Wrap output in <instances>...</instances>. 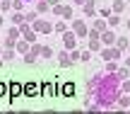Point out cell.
I'll return each instance as SVG.
<instances>
[{
  "mask_svg": "<svg viewBox=\"0 0 130 114\" xmlns=\"http://www.w3.org/2000/svg\"><path fill=\"white\" fill-rule=\"evenodd\" d=\"M22 19H24V17H22V15H19V12H14V15H12V22H14V24H19V22H22Z\"/></svg>",
  "mask_w": 130,
  "mask_h": 114,
  "instance_id": "26",
  "label": "cell"
},
{
  "mask_svg": "<svg viewBox=\"0 0 130 114\" xmlns=\"http://www.w3.org/2000/svg\"><path fill=\"white\" fill-rule=\"evenodd\" d=\"M106 68H108V73H116V71H118V68H116V61H108Z\"/></svg>",
  "mask_w": 130,
  "mask_h": 114,
  "instance_id": "24",
  "label": "cell"
},
{
  "mask_svg": "<svg viewBox=\"0 0 130 114\" xmlns=\"http://www.w3.org/2000/svg\"><path fill=\"white\" fill-rule=\"evenodd\" d=\"M0 24H3V17H0Z\"/></svg>",
  "mask_w": 130,
  "mask_h": 114,
  "instance_id": "34",
  "label": "cell"
},
{
  "mask_svg": "<svg viewBox=\"0 0 130 114\" xmlns=\"http://www.w3.org/2000/svg\"><path fill=\"white\" fill-rule=\"evenodd\" d=\"M118 49H121V51H123V49H128V39H118Z\"/></svg>",
  "mask_w": 130,
  "mask_h": 114,
  "instance_id": "23",
  "label": "cell"
},
{
  "mask_svg": "<svg viewBox=\"0 0 130 114\" xmlns=\"http://www.w3.org/2000/svg\"><path fill=\"white\" fill-rule=\"evenodd\" d=\"M12 7V0H0V10H10Z\"/></svg>",
  "mask_w": 130,
  "mask_h": 114,
  "instance_id": "16",
  "label": "cell"
},
{
  "mask_svg": "<svg viewBox=\"0 0 130 114\" xmlns=\"http://www.w3.org/2000/svg\"><path fill=\"white\" fill-rule=\"evenodd\" d=\"M51 53H53V51H51V49H48V46H41V56H43V58H48V56H51Z\"/></svg>",
  "mask_w": 130,
  "mask_h": 114,
  "instance_id": "20",
  "label": "cell"
},
{
  "mask_svg": "<svg viewBox=\"0 0 130 114\" xmlns=\"http://www.w3.org/2000/svg\"><path fill=\"white\" fill-rule=\"evenodd\" d=\"M12 7L14 10H22L24 7V0H12Z\"/></svg>",
  "mask_w": 130,
  "mask_h": 114,
  "instance_id": "19",
  "label": "cell"
},
{
  "mask_svg": "<svg viewBox=\"0 0 130 114\" xmlns=\"http://www.w3.org/2000/svg\"><path fill=\"white\" fill-rule=\"evenodd\" d=\"M53 12L60 15V17H65V19L72 17V7H70V5H53Z\"/></svg>",
  "mask_w": 130,
  "mask_h": 114,
  "instance_id": "2",
  "label": "cell"
},
{
  "mask_svg": "<svg viewBox=\"0 0 130 114\" xmlns=\"http://www.w3.org/2000/svg\"><path fill=\"white\" fill-rule=\"evenodd\" d=\"M48 10V0H43V3H39V12H46Z\"/></svg>",
  "mask_w": 130,
  "mask_h": 114,
  "instance_id": "21",
  "label": "cell"
},
{
  "mask_svg": "<svg viewBox=\"0 0 130 114\" xmlns=\"http://www.w3.org/2000/svg\"><path fill=\"white\" fill-rule=\"evenodd\" d=\"M128 105H130V100H128V97H121V95H118V102H116V107H118V109H125Z\"/></svg>",
  "mask_w": 130,
  "mask_h": 114,
  "instance_id": "9",
  "label": "cell"
},
{
  "mask_svg": "<svg viewBox=\"0 0 130 114\" xmlns=\"http://www.w3.org/2000/svg\"><path fill=\"white\" fill-rule=\"evenodd\" d=\"M94 12H96V10H94V5H84V15H89V17H94Z\"/></svg>",
  "mask_w": 130,
  "mask_h": 114,
  "instance_id": "17",
  "label": "cell"
},
{
  "mask_svg": "<svg viewBox=\"0 0 130 114\" xmlns=\"http://www.w3.org/2000/svg\"><path fill=\"white\" fill-rule=\"evenodd\" d=\"M128 51H130V44H128Z\"/></svg>",
  "mask_w": 130,
  "mask_h": 114,
  "instance_id": "35",
  "label": "cell"
},
{
  "mask_svg": "<svg viewBox=\"0 0 130 114\" xmlns=\"http://www.w3.org/2000/svg\"><path fill=\"white\" fill-rule=\"evenodd\" d=\"M58 63H60V66H70V63H72V61H70V53L60 51V53H58Z\"/></svg>",
  "mask_w": 130,
  "mask_h": 114,
  "instance_id": "7",
  "label": "cell"
},
{
  "mask_svg": "<svg viewBox=\"0 0 130 114\" xmlns=\"http://www.w3.org/2000/svg\"><path fill=\"white\" fill-rule=\"evenodd\" d=\"M63 44H65V49H72L75 46V34H70V32L65 34L63 32Z\"/></svg>",
  "mask_w": 130,
  "mask_h": 114,
  "instance_id": "5",
  "label": "cell"
},
{
  "mask_svg": "<svg viewBox=\"0 0 130 114\" xmlns=\"http://www.w3.org/2000/svg\"><path fill=\"white\" fill-rule=\"evenodd\" d=\"M96 29H99V32H106V22H104V19H99V22H96Z\"/></svg>",
  "mask_w": 130,
  "mask_h": 114,
  "instance_id": "22",
  "label": "cell"
},
{
  "mask_svg": "<svg viewBox=\"0 0 130 114\" xmlns=\"http://www.w3.org/2000/svg\"><path fill=\"white\" fill-rule=\"evenodd\" d=\"M63 95H72V85H65L63 87Z\"/></svg>",
  "mask_w": 130,
  "mask_h": 114,
  "instance_id": "29",
  "label": "cell"
},
{
  "mask_svg": "<svg viewBox=\"0 0 130 114\" xmlns=\"http://www.w3.org/2000/svg\"><path fill=\"white\" fill-rule=\"evenodd\" d=\"M24 3H34V0H24Z\"/></svg>",
  "mask_w": 130,
  "mask_h": 114,
  "instance_id": "32",
  "label": "cell"
},
{
  "mask_svg": "<svg viewBox=\"0 0 130 114\" xmlns=\"http://www.w3.org/2000/svg\"><path fill=\"white\" fill-rule=\"evenodd\" d=\"M36 56H39L36 51H31V53H24V61H27V63H36Z\"/></svg>",
  "mask_w": 130,
  "mask_h": 114,
  "instance_id": "12",
  "label": "cell"
},
{
  "mask_svg": "<svg viewBox=\"0 0 130 114\" xmlns=\"http://www.w3.org/2000/svg\"><path fill=\"white\" fill-rule=\"evenodd\" d=\"M113 41H116L113 32H104V44H113Z\"/></svg>",
  "mask_w": 130,
  "mask_h": 114,
  "instance_id": "13",
  "label": "cell"
},
{
  "mask_svg": "<svg viewBox=\"0 0 130 114\" xmlns=\"http://www.w3.org/2000/svg\"><path fill=\"white\" fill-rule=\"evenodd\" d=\"M128 29H130V22H128Z\"/></svg>",
  "mask_w": 130,
  "mask_h": 114,
  "instance_id": "36",
  "label": "cell"
},
{
  "mask_svg": "<svg viewBox=\"0 0 130 114\" xmlns=\"http://www.w3.org/2000/svg\"><path fill=\"white\" fill-rule=\"evenodd\" d=\"M22 34H24V39H27L29 44H34V41H36V34H34V32H29L27 27H22Z\"/></svg>",
  "mask_w": 130,
  "mask_h": 114,
  "instance_id": "8",
  "label": "cell"
},
{
  "mask_svg": "<svg viewBox=\"0 0 130 114\" xmlns=\"http://www.w3.org/2000/svg\"><path fill=\"white\" fill-rule=\"evenodd\" d=\"M27 22H36V12H29L27 15Z\"/></svg>",
  "mask_w": 130,
  "mask_h": 114,
  "instance_id": "28",
  "label": "cell"
},
{
  "mask_svg": "<svg viewBox=\"0 0 130 114\" xmlns=\"http://www.w3.org/2000/svg\"><path fill=\"white\" fill-rule=\"evenodd\" d=\"M53 29H56V32H60V34H63V32H65V22H58V24H56V27H53Z\"/></svg>",
  "mask_w": 130,
  "mask_h": 114,
  "instance_id": "27",
  "label": "cell"
},
{
  "mask_svg": "<svg viewBox=\"0 0 130 114\" xmlns=\"http://www.w3.org/2000/svg\"><path fill=\"white\" fill-rule=\"evenodd\" d=\"M12 58H14V51H12V46H10L7 51L3 53V61H12Z\"/></svg>",
  "mask_w": 130,
  "mask_h": 114,
  "instance_id": "14",
  "label": "cell"
},
{
  "mask_svg": "<svg viewBox=\"0 0 130 114\" xmlns=\"http://www.w3.org/2000/svg\"><path fill=\"white\" fill-rule=\"evenodd\" d=\"M27 49H29V41L24 39L22 44H17V51H22V53H27Z\"/></svg>",
  "mask_w": 130,
  "mask_h": 114,
  "instance_id": "15",
  "label": "cell"
},
{
  "mask_svg": "<svg viewBox=\"0 0 130 114\" xmlns=\"http://www.w3.org/2000/svg\"><path fill=\"white\" fill-rule=\"evenodd\" d=\"M99 49H101V41L99 39H92L89 41V51H99Z\"/></svg>",
  "mask_w": 130,
  "mask_h": 114,
  "instance_id": "11",
  "label": "cell"
},
{
  "mask_svg": "<svg viewBox=\"0 0 130 114\" xmlns=\"http://www.w3.org/2000/svg\"><path fill=\"white\" fill-rule=\"evenodd\" d=\"M89 39H99V29H92L89 32Z\"/></svg>",
  "mask_w": 130,
  "mask_h": 114,
  "instance_id": "30",
  "label": "cell"
},
{
  "mask_svg": "<svg viewBox=\"0 0 130 114\" xmlns=\"http://www.w3.org/2000/svg\"><path fill=\"white\" fill-rule=\"evenodd\" d=\"M75 32L77 34H89L87 24H84V19H75Z\"/></svg>",
  "mask_w": 130,
  "mask_h": 114,
  "instance_id": "4",
  "label": "cell"
},
{
  "mask_svg": "<svg viewBox=\"0 0 130 114\" xmlns=\"http://www.w3.org/2000/svg\"><path fill=\"white\" fill-rule=\"evenodd\" d=\"M58 3H60V0H48V5H58Z\"/></svg>",
  "mask_w": 130,
  "mask_h": 114,
  "instance_id": "31",
  "label": "cell"
},
{
  "mask_svg": "<svg viewBox=\"0 0 130 114\" xmlns=\"http://www.w3.org/2000/svg\"><path fill=\"white\" fill-rule=\"evenodd\" d=\"M75 5H82L84 7V5H94V0H75Z\"/></svg>",
  "mask_w": 130,
  "mask_h": 114,
  "instance_id": "25",
  "label": "cell"
},
{
  "mask_svg": "<svg viewBox=\"0 0 130 114\" xmlns=\"http://www.w3.org/2000/svg\"><path fill=\"white\" fill-rule=\"evenodd\" d=\"M89 58H92V51H82V53H79V61H84V63H87Z\"/></svg>",
  "mask_w": 130,
  "mask_h": 114,
  "instance_id": "18",
  "label": "cell"
},
{
  "mask_svg": "<svg viewBox=\"0 0 130 114\" xmlns=\"http://www.w3.org/2000/svg\"><path fill=\"white\" fill-rule=\"evenodd\" d=\"M121 78H118V73H96V75L89 80L87 90L89 95H94V100H96L99 109H111L113 107V100H118V95H121Z\"/></svg>",
  "mask_w": 130,
  "mask_h": 114,
  "instance_id": "1",
  "label": "cell"
},
{
  "mask_svg": "<svg viewBox=\"0 0 130 114\" xmlns=\"http://www.w3.org/2000/svg\"><path fill=\"white\" fill-rule=\"evenodd\" d=\"M123 10H125V3L123 0H116L113 3V12H123Z\"/></svg>",
  "mask_w": 130,
  "mask_h": 114,
  "instance_id": "10",
  "label": "cell"
},
{
  "mask_svg": "<svg viewBox=\"0 0 130 114\" xmlns=\"http://www.w3.org/2000/svg\"><path fill=\"white\" fill-rule=\"evenodd\" d=\"M101 56L106 58V61H116V58L121 56V49H106V51H104Z\"/></svg>",
  "mask_w": 130,
  "mask_h": 114,
  "instance_id": "3",
  "label": "cell"
},
{
  "mask_svg": "<svg viewBox=\"0 0 130 114\" xmlns=\"http://www.w3.org/2000/svg\"><path fill=\"white\" fill-rule=\"evenodd\" d=\"M125 63H128V66H130V58H128V61H125Z\"/></svg>",
  "mask_w": 130,
  "mask_h": 114,
  "instance_id": "33",
  "label": "cell"
},
{
  "mask_svg": "<svg viewBox=\"0 0 130 114\" xmlns=\"http://www.w3.org/2000/svg\"><path fill=\"white\" fill-rule=\"evenodd\" d=\"M34 29H36V32H46V34H48L53 27H51L48 22H34Z\"/></svg>",
  "mask_w": 130,
  "mask_h": 114,
  "instance_id": "6",
  "label": "cell"
}]
</instances>
